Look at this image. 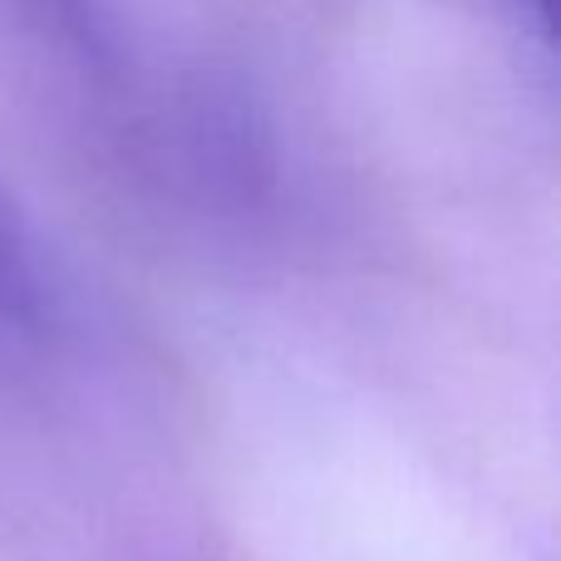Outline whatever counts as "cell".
Returning <instances> with one entry per match:
<instances>
[{"label":"cell","mask_w":561,"mask_h":561,"mask_svg":"<svg viewBox=\"0 0 561 561\" xmlns=\"http://www.w3.org/2000/svg\"><path fill=\"white\" fill-rule=\"evenodd\" d=\"M39 316H45V290H39L35 256H30L15 213L0 197V325L35 330Z\"/></svg>","instance_id":"cell-1"},{"label":"cell","mask_w":561,"mask_h":561,"mask_svg":"<svg viewBox=\"0 0 561 561\" xmlns=\"http://www.w3.org/2000/svg\"><path fill=\"white\" fill-rule=\"evenodd\" d=\"M507 5H513L517 15H523L533 30H542V35H552V0H507Z\"/></svg>","instance_id":"cell-2"}]
</instances>
